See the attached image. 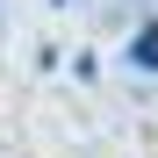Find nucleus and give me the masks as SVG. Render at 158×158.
<instances>
[{
    "mask_svg": "<svg viewBox=\"0 0 158 158\" xmlns=\"http://www.w3.org/2000/svg\"><path fill=\"white\" fill-rule=\"evenodd\" d=\"M129 65H144V72H158V22H151V29H144L137 43H129Z\"/></svg>",
    "mask_w": 158,
    "mask_h": 158,
    "instance_id": "1",
    "label": "nucleus"
}]
</instances>
